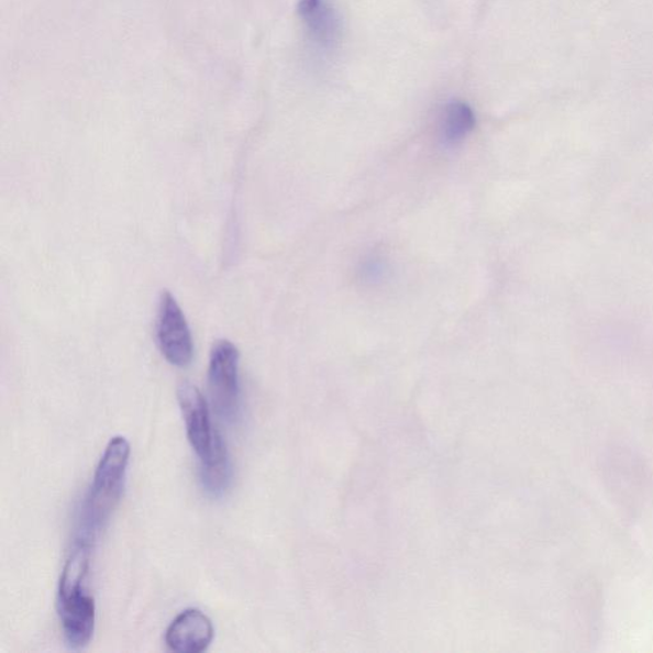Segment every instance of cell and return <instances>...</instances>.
<instances>
[{
  "label": "cell",
  "instance_id": "cell-1",
  "mask_svg": "<svg viewBox=\"0 0 653 653\" xmlns=\"http://www.w3.org/2000/svg\"><path fill=\"white\" fill-rule=\"evenodd\" d=\"M131 444L125 436L111 438L103 451L82 507V538L90 540L107 528L125 488Z\"/></svg>",
  "mask_w": 653,
  "mask_h": 653
},
{
  "label": "cell",
  "instance_id": "cell-2",
  "mask_svg": "<svg viewBox=\"0 0 653 653\" xmlns=\"http://www.w3.org/2000/svg\"><path fill=\"white\" fill-rule=\"evenodd\" d=\"M241 354L228 340L214 342L209 364V388L212 406L225 421H235L241 412V381H239Z\"/></svg>",
  "mask_w": 653,
  "mask_h": 653
},
{
  "label": "cell",
  "instance_id": "cell-3",
  "mask_svg": "<svg viewBox=\"0 0 653 653\" xmlns=\"http://www.w3.org/2000/svg\"><path fill=\"white\" fill-rule=\"evenodd\" d=\"M155 334L158 348L171 365L185 368L192 362V333L177 299L169 291H164L158 301Z\"/></svg>",
  "mask_w": 653,
  "mask_h": 653
},
{
  "label": "cell",
  "instance_id": "cell-4",
  "mask_svg": "<svg viewBox=\"0 0 653 653\" xmlns=\"http://www.w3.org/2000/svg\"><path fill=\"white\" fill-rule=\"evenodd\" d=\"M177 395L188 441L202 462L211 455L214 432H217L211 425L209 402L199 388L190 381H181Z\"/></svg>",
  "mask_w": 653,
  "mask_h": 653
},
{
  "label": "cell",
  "instance_id": "cell-5",
  "mask_svg": "<svg viewBox=\"0 0 653 653\" xmlns=\"http://www.w3.org/2000/svg\"><path fill=\"white\" fill-rule=\"evenodd\" d=\"M63 635L71 650H82L92 640L97 604L85 591L58 599Z\"/></svg>",
  "mask_w": 653,
  "mask_h": 653
},
{
  "label": "cell",
  "instance_id": "cell-6",
  "mask_svg": "<svg viewBox=\"0 0 653 653\" xmlns=\"http://www.w3.org/2000/svg\"><path fill=\"white\" fill-rule=\"evenodd\" d=\"M214 628L209 617L198 609H187L166 629V646L177 653H201L211 646Z\"/></svg>",
  "mask_w": 653,
  "mask_h": 653
},
{
  "label": "cell",
  "instance_id": "cell-7",
  "mask_svg": "<svg viewBox=\"0 0 653 653\" xmlns=\"http://www.w3.org/2000/svg\"><path fill=\"white\" fill-rule=\"evenodd\" d=\"M298 13L317 43L326 47L336 42L340 23L326 0H299Z\"/></svg>",
  "mask_w": 653,
  "mask_h": 653
},
{
  "label": "cell",
  "instance_id": "cell-8",
  "mask_svg": "<svg viewBox=\"0 0 653 653\" xmlns=\"http://www.w3.org/2000/svg\"><path fill=\"white\" fill-rule=\"evenodd\" d=\"M201 483L212 497H221L230 487L231 462L226 444L219 432H214L211 455L201 462Z\"/></svg>",
  "mask_w": 653,
  "mask_h": 653
},
{
  "label": "cell",
  "instance_id": "cell-9",
  "mask_svg": "<svg viewBox=\"0 0 653 653\" xmlns=\"http://www.w3.org/2000/svg\"><path fill=\"white\" fill-rule=\"evenodd\" d=\"M91 541L81 538L77 541L62 571L58 599L84 591V580L89 573Z\"/></svg>",
  "mask_w": 653,
  "mask_h": 653
},
{
  "label": "cell",
  "instance_id": "cell-10",
  "mask_svg": "<svg viewBox=\"0 0 653 653\" xmlns=\"http://www.w3.org/2000/svg\"><path fill=\"white\" fill-rule=\"evenodd\" d=\"M476 118L472 108L464 101H451L444 108L440 133L445 146L455 147L464 142L475 129Z\"/></svg>",
  "mask_w": 653,
  "mask_h": 653
},
{
  "label": "cell",
  "instance_id": "cell-11",
  "mask_svg": "<svg viewBox=\"0 0 653 653\" xmlns=\"http://www.w3.org/2000/svg\"><path fill=\"white\" fill-rule=\"evenodd\" d=\"M387 273V261L379 254H372L362 262L359 274L364 283L373 285L384 281Z\"/></svg>",
  "mask_w": 653,
  "mask_h": 653
}]
</instances>
